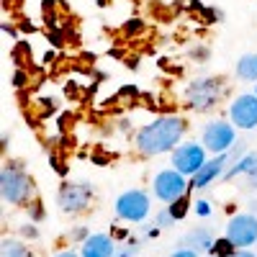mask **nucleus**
I'll return each instance as SVG.
<instances>
[{"instance_id":"obj_1","label":"nucleus","mask_w":257,"mask_h":257,"mask_svg":"<svg viewBox=\"0 0 257 257\" xmlns=\"http://www.w3.org/2000/svg\"><path fill=\"white\" fill-rule=\"evenodd\" d=\"M190 128V121L180 113H165L155 121L144 123L134 134V149L139 157H160L170 155L173 149L185 139Z\"/></svg>"},{"instance_id":"obj_2","label":"nucleus","mask_w":257,"mask_h":257,"mask_svg":"<svg viewBox=\"0 0 257 257\" xmlns=\"http://www.w3.org/2000/svg\"><path fill=\"white\" fill-rule=\"evenodd\" d=\"M226 93V82L219 75H203L190 80L183 88V105L193 113H208L221 103Z\"/></svg>"},{"instance_id":"obj_3","label":"nucleus","mask_w":257,"mask_h":257,"mask_svg":"<svg viewBox=\"0 0 257 257\" xmlns=\"http://www.w3.org/2000/svg\"><path fill=\"white\" fill-rule=\"evenodd\" d=\"M0 193H3V201L11 206H29L36 196V185L29 170L21 162L11 160L0 170Z\"/></svg>"},{"instance_id":"obj_4","label":"nucleus","mask_w":257,"mask_h":257,"mask_svg":"<svg viewBox=\"0 0 257 257\" xmlns=\"http://www.w3.org/2000/svg\"><path fill=\"white\" fill-rule=\"evenodd\" d=\"M93 203V185L88 180H62L57 188V206L67 216H80Z\"/></svg>"},{"instance_id":"obj_5","label":"nucleus","mask_w":257,"mask_h":257,"mask_svg":"<svg viewBox=\"0 0 257 257\" xmlns=\"http://www.w3.org/2000/svg\"><path fill=\"white\" fill-rule=\"evenodd\" d=\"M237 132L239 128L234 126L229 118H213V121H206L203 128H201V142L203 147L208 149L211 155H224L229 149L237 144Z\"/></svg>"},{"instance_id":"obj_6","label":"nucleus","mask_w":257,"mask_h":257,"mask_svg":"<svg viewBox=\"0 0 257 257\" xmlns=\"http://www.w3.org/2000/svg\"><path fill=\"white\" fill-rule=\"evenodd\" d=\"M149 211H152V201H149V193L142 188H132L116 198V219L118 221L142 224V221H147Z\"/></svg>"},{"instance_id":"obj_7","label":"nucleus","mask_w":257,"mask_h":257,"mask_svg":"<svg viewBox=\"0 0 257 257\" xmlns=\"http://www.w3.org/2000/svg\"><path fill=\"white\" fill-rule=\"evenodd\" d=\"M206 160H208V149L203 147V142H196V139H183L173 152H170V165L175 170H180L188 178L196 175L206 165Z\"/></svg>"},{"instance_id":"obj_8","label":"nucleus","mask_w":257,"mask_h":257,"mask_svg":"<svg viewBox=\"0 0 257 257\" xmlns=\"http://www.w3.org/2000/svg\"><path fill=\"white\" fill-rule=\"evenodd\" d=\"M152 193H155L157 201L173 203V201H178V198H183V196L190 193V180H188V175H183L180 170H175L173 165H170L167 170H160V173L155 175Z\"/></svg>"},{"instance_id":"obj_9","label":"nucleus","mask_w":257,"mask_h":257,"mask_svg":"<svg viewBox=\"0 0 257 257\" xmlns=\"http://www.w3.org/2000/svg\"><path fill=\"white\" fill-rule=\"evenodd\" d=\"M226 237L237 244V249H247L257 244V216L252 211L237 213L226 224Z\"/></svg>"},{"instance_id":"obj_10","label":"nucleus","mask_w":257,"mask_h":257,"mask_svg":"<svg viewBox=\"0 0 257 257\" xmlns=\"http://www.w3.org/2000/svg\"><path fill=\"white\" fill-rule=\"evenodd\" d=\"M229 121L239 128V132H254L257 128V95L242 93L231 100L229 105Z\"/></svg>"},{"instance_id":"obj_11","label":"nucleus","mask_w":257,"mask_h":257,"mask_svg":"<svg viewBox=\"0 0 257 257\" xmlns=\"http://www.w3.org/2000/svg\"><path fill=\"white\" fill-rule=\"evenodd\" d=\"M226 167H229V152L211 155V160H206V165L190 178V193L193 190H206L211 183H216L219 178H224Z\"/></svg>"},{"instance_id":"obj_12","label":"nucleus","mask_w":257,"mask_h":257,"mask_svg":"<svg viewBox=\"0 0 257 257\" xmlns=\"http://www.w3.org/2000/svg\"><path fill=\"white\" fill-rule=\"evenodd\" d=\"M82 257H113L116 254V239L111 234H90L88 239L80 244Z\"/></svg>"},{"instance_id":"obj_13","label":"nucleus","mask_w":257,"mask_h":257,"mask_svg":"<svg viewBox=\"0 0 257 257\" xmlns=\"http://www.w3.org/2000/svg\"><path fill=\"white\" fill-rule=\"evenodd\" d=\"M213 242H216V237H213V231L208 226H193L178 239V247H190L196 252H211Z\"/></svg>"},{"instance_id":"obj_14","label":"nucleus","mask_w":257,"mask_h":257,"mask_svg":"<svg viewBox=\"0 0 257 257\" xmlns=\"http://www.w3.org/2000/svg\"><path fill=\"white\" fill-rule=\"evenodd\" d=\"M254 170H257V152H247L234 165L226 167V173H224L221 180H234V178H239V175H252Z\"/></svg>"},{"instance_id":"obj_15","label":"nucleus","mask_w":257,"mask_h":257,"mask_svg":"<svg viewBox=\"0 0 257 257\" xmlns=\"http://www.w3.org/2000/svg\"><path fill=\"white\" fill-rule=\"evenodd\" d=\"M234 72H237V80L242 82H257V54H242L237 59V67H234Z\"/></svg>"},{"instance_id":"obj_16","label":"nucleus","mask_w":257,"mask_h":257,"mask_svg":"<svg viewBox=\"0 0 257 257\" xmlns=\"http://www.w3.org/2000/svg\"><path fill=\"white\" fill-rule=\"evenodd\" d=\"M0 257H34L29 244L21 242V239H13V237H6L0 242Z\"/></svg>"},{"instance_id":"obj_17","label":"nucleus","mask_w":257,"mask_h":257,"mask_svg":"<svg viewBox=\"0 0 257 257\" xmlns=\"http://www.w3.org/2000/svg\"><path fill=\"white\" fill-rule=\"evenodd\" d=\"M234 252H237V244L229 237H216V242L211 247V254H216V257H231Z\"/></svg>"},{"instance_id":"obj_18","label":"nucleus","mask_w":257,"mask_h":257,"mask_svg":"<svg viewBox=\"0 0 257 257\" xmlns=\"http://www.w3.org/2000/svg\"><path fill=\"white\" fill-rule=\"evenodd\" d=\"M167 206H170V213L175 216V221H183L190 213V193L183 196V198H178V201H173V203H167Z\"/></svg>"},{"instance_id":"obj_19","label":"nucleus","mask_w":257,"mask_h":257,"mask_svg":"<svg viewBox=\"0 0 257 257\" xmlns=\"http://www.w3.org/2000/svg\"><path fill=\"white\" fill-rule=\"evenodd\" d=\"M188 59L196 62V64H206V62L211 59V47H206V44H193V47L188 49Z\"/></svg>"},{"instance_id":"obj_20","label":"nucleus","mask_w":257,"mask_h":257,"mask_svg":"<svg viewBox=\"0 0 257 257\" xmlns=\"http://www.w3.org/2000/svg\"><path fill=\"white\" fill-rule=\"evenodd\" d=\"M142 249V242L139 239H126L121 247H116V254L113 257H137Z\"/></svg>"},{"instance_id":"obj_21","label":"nucleus","mask_w":257,"mask_h":257,"mask_svg":"<svg viewBox=\"0 0 257 257\" xmlns=\"http://www.w3.org/2000/svg\"><path fill=\"white\" fill-rule=\"evenodd\" d=\"M173 224H175V216L170 213V206H165L157 216H155V226H157V229H170Z\"/></svg>"},{"instance_id":"obj_22","label":"nucleus","mask_w":257,"mask_h":257,"mask_svg":"<svg viewBox=\"0 0 257 257\" xmlns=\"http://www.w3.org/2000/svg\"><path fill=\"white\" fill-rule=\"evenodd\" d=\"M142 31H144V21L142 18H128L126 24H123V34L126 36H137Z\"/></svg>"},{"instance_id":"obj_23","label":"nucleus","mask_w":257,"mask_h":257,"mask_svg":"<svg viewBox=\"0 0 257 257\" xmlns=\"http://www.w3.org/2000/svg\"><path fill=\"white\" fill-rule=\"evenodd\" d=\"M18 231H21V237H26V239H39V226L34 221L31 224H24Z\"/></svg>"},{"instance_id":"obj_24","label":"nucleus","mask_w":257,"mask_h":257,"mask_svg":"<svg viewBox=\"0 0 257 257\" xmlns=\"http://www.w3.org/2000/svg\"><path fill=\"white\" fill-rule=\"evenodd\" d=\"M70 237H72L75 242H80V244H82L85 239H88V237H90V234H88V226H75V229L70 231Z\"/></svg>"},{"instance_id":"obj_25","label":"nucleus","mask_w":257,"mask_h":257,"mask_svg":"<svg viewBox=\"0 0 257 257\" xmlns=\"http://www.w3.org/2000/svg\"><path fill=\"white\" fill-rule=\"evenodd\" d=\"M196 213H198L201 219L211 216V203H208V201H203V198H201V201H196Z\"/></svg>"},{"instance_id":"obj_26","label":"nucleus","mask_w":257,"mask_h":257,"mask_svg":"<svg viewBox=\"0 0 257 257\" xmlns=\"http://www.w3.org/2000/svg\"><path fill=\"white\" fill-rule=\"evenodd\" d=\"M201 252H196V249H190V247H178L170 257H198Z\"/></svg>"},{"instance_id":"obj_27","label":"nucleus","mask_w":257,"mask_h":257,"mask_svg":"<svg viewBox=\"0 0 257 257\" xmlns=\"http://www.w3.org/2000/svg\"><path fill=\"white\" fill-rule=\"evenodd\" d=\"M29 80V72H24V70H16V75H13V85L16 88H21V85H24Z\"/></svg>"},{"instance_id":"obj_28","label":"nucleus","mask_w":257,"mask_h":257,"mask_svg":"<svg viewBox=\"0 0 257 257\" xmlns=\"http://www.w3.org/2000/svg\"><path fill=\"white\" fill-rule=\"evenodd\" d=\"M244 188L247 190H257V170L252 175H244Z\"/></svg>"},{"instance_id":"obj_29","label":"nucleus","mask_w":257,"mask_h":257,"mask_svg":"<svg viewBox=\"0 0 257 257\" xmlns=\"http://www.w3.org/2000/svg\"><path fill=\"white\" fill-rule=\"evenodd\" d=\"M231 257H257V252H252V249L247 247V249H237V252H234Z\"/></svg>"},{"instance_id":"obj_30","label":"nucleus","mask_w":257,"mask_h":257,"mask_svg":"<svg viewBox=\"0 0 257 257\" xmlns=\"http://www.w3.org/2000/svg\"><path fill=\"white\" fill-rule=\"evenodd\" d=\"M54 257H82L80 252H75V249H62V252H57Z\"/></svg>"},{"instance_id":"obj_31","label":"nucleus","mask_w":257,"mask_h":257,"mask_svg":"<svg viewBox=\"0 0 257 257\" xmlns=\"http://www.w3.org/2000/svg\"><path fill=\"white\" fill-rule=\"evenodd\" d=\"M3 34H8V36H13V39L18 36V31H16L13 26H8V24H3Z\"/></svg>"},{"instance_id":"obj_32","label":"nucleus","mask_w":257,"mask_h":257,"mask_svg":"<svg viewBox=\"0 0 257 257\" xmlns=\"http://www.w3.org/2000/svg\"><path fill=\"white\" fill-rule=\"evenodd\" d=\"M95 3H98L100 8H105V6H108V0H95Z\"/></svg>"},{"instance_id":"obj_33","label":"nucleus","mask_w":257,"mask_h":257,"mask_svg":"<svg viewBox=\"0 0 257 257\" xmlns=\"http://www.w3.org/2000/svg\"><path fill=\"white\" fill-rule=\"evenodd\" d=\"M252 93H254V95H257V82H254V90H252Z\"/></svg>"},{"instance_id":"obj_34","label":"nucleus","mask_w":257,"mask_h":257,"mask_svg":"<svg viewBox=\"0 0 257 257\" xmlns=\"http://www.w3.org/2000/svg\"><path fill=\"white\" fill-rule=\"evenodd\" d=\"M208 257H216V254H211V252H208Z\"/></svg>"},{"instance_id":"obj_35","label":"nucleus","mask_w":257,"mask_h":257,"mask_svg":"<svg viewBox=\"0 0 257 257\" xmlns=\"http://www.w3.org/2000/svg\"><path fill=\"white\" fill-rule=\"evenodd\" d=\"M254 249H257V244H254Z\"/></svg>"}]
</instances>
